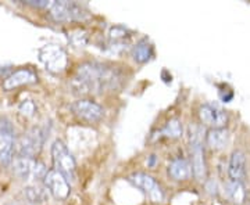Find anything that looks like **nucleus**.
Here are the masks:
<instances>
[{
    "label": "nucleus",
    "instance_id": "4",
    "mask_svg": "<svg viewBox=\"0 0 250 205\" xmlns=\"http://www.w3.org/2000/svg\"><path fill=\"white\" fill-rule=\"evenodd\" d=\"M52 161H53L54 170L60 172L68 180L75 178L77 161L70 151V149L62 140H56L52 144Z\"/></svg>",
    "mask_w": 250,
    "mask_h": 205
},
{
    "label": "nucleus",
    "instance_id": "18",
    "mask_svg": "<svg viewBox=\"0 0 250 205\" xmlns=\"http://www.w3.org/2000/svg\"><path fill=\"white\" fill-rule=\"evenodd\" d=\"M153 56V46L150 42H147L146 39L139 40L132 49V58L138 64L147 63Z\"/></svg>",
    "mask_w": 250,
    "mask_h": 205
},
{
    "label": "nucleus",
    "instance_id": "25",
    "mask_svg": "<svg viewBox=\"0 0 250 205\" xmlns=\"http://www.w3.org/2000/svg\"><path fill=\"white\" fill-rule=\"evenodd\" d=\"M25 4L38 7V9H49L52 6V1H49V0H25Z\"/></svg>",
    "mask_w": 250,
    "mask_h": 205
},
{
    "label": "nucleus",
    "instance_id": "2",
    "mask_svg": "<svg viewBox=\"0 0 250 205\" xmlns=\"http://www.w3.org/2000/svg\"><path fill=\"white\" fill-rule=\"evenodd\" d=\"M49 17L54 22H72V21H85L89 17L85 7L77 1L57 0L52 1L49 7Z\"/></svg>",
    "mask_w": 250,
    "mask_h": 205
},
{
    "label": "nucleus",
    "instance_id": "20",
    "mask_svg": "<svg viewBox=\"0 0 250 205\" xmlns=\"http://www.w3.org/2000/svg\"><path fill=\"white\" fill-rule=\"evenodd\" d=\"M184 133V128H182V122L179 121L178 118H172L170 119L166 126L161 129V134L164 137H168V139H179Z\"/></svg>",
    "mask_w": 250,
    "mask_h": 205
},
{
    "label": "nucleus",
    "instance_id": "5",
    "mask_svg": "<svg viewBox=\"0 0 250 205\" xmlns=\"http://www.w3.org/2000/svg\"><path fill=\"white\" fill-rule=\"evenodd\" d=\"M13 170L22 180H43L47 173L46 167L35 158L28 157H14Z\"/></svg>",
    "mask_w": 250,
    "mask_h": 205
},
{
    "label": "nucleus",
    "instance_id": "14",
    "mask_svg": "<svg viewBox=\"0 0 250 205\" xmlns=\"http://www.w3.org/2000/svg\"><path fill=\"white\" fill-rule=\"evenodd\" d=\"M228 176L232 182H242L246 178V155L241 150H235L229 157Z\"/></svg>",
    "mask_w": 250,
    "mask_h": 205
},
{
    "label": "nucleus",
    "instance_id": "13",
    "mask_svg": "<svg viewBox=\"0 0 250 205\" xmlns=\"http://www.w3.org/2000/svg\"><path fill=\"white\" fill-rule=\"evenodd\" d=\"M38 80V76L32 70L29 68H20L17 71L11 72L9 76H6L1 86L3 89L7 90H14L17 88H21V86H27V85H32V83H36Z\"/></svg>",
    "mask_w": 250,
    "mask_h": 205
},
{
    "label": "nucleus",
    "instance_id": "8",
    "mask_svg": "<svg viewBox=\"0 0 250 205\" xmlns=\"http://www.w3.org/2000/svg\"><path fill=\"white\" fill-rule=\"evenodd\" d=\"M128 180L134 185L135 187L143 191L152 203L159 204L163 201L164 193L161 190L160 185L156 182V179L152 178L150 175L143 173V172H135V173L128 176Z\"/></svg>",
    "mask_w": 250,
    "mask_h": 205
},
{
    "label": "nucleus",
    "instance_id": "24",
    "mask_svg": "<svg viewBox=\"0 0 250 205\" xmlns=\"http://www.w3.org/2000/svg\"><path fill=\"white\" fill-rule=\"evenodd\" d=\"M36 106L32 100H22V101L20 103V106H18V112H20L21 115L27 116V118L34 116Z\"/></svg>",
    "mask_w": 250,
    "mask_h": 205
},
{
    "label": "nucleus",
    "instance_id": "10",
    "mask_svg": "<svg viewBox=\"0 0 250 205\" xmlns=\"http://www.w3.org/2000/svg\"><path fill=\"white\" fill-rule=\"evenodd\" d=\"M43 186L59 201L67 200L71 193V186H70L68 179L54 169L47 170L45 179H43Z\"/></svg>",
    "mask_w": 250,
    "mask_h": 205
},
{
    "label": "nucleus",
    "instance_id": "3",
    "mask_svg": "<svg viewBox=\"0 0 250 205\" xmlns=\"http://www.w3.org/2000/svg\"><path fill=\"white\" fill-rule=\"evenodd\" d=\"M39 61L52 74H62L68 65V56L62 46L45 45L38 50Z\"/></svg>",
    "mask_w": 250,
    "mask_h": 205
},
{
    "label": "nucleus",
    "instance_id": "19",
    "mask_svg": "<svg viewBox=\"0 0 250 205\" xmlns=\"http://www.w3.org/2000/svg\"><path fill=\"white\" fill-rule=\"evenodd\" d=\"M227 194L229 197V200L233 204L242 205L246 200V190L245 185L242 182H232L229 180L228 186H227Z\"/></svg>",
    "mask_w": 250,
    "mask_h": 205
},
{
    "label": "nucleus",
    "instance_id": "12",
    "mask_svg": "<svg viewBox=\"0 0 250 205\" xmlns=\"http://www.w3.org/2000/svg\"><path fill=\"white\" fill-rule=\"evenodd\" d=\"M197 114H199L200 122L210 129H224L229 121L227 111L211 104H203L199 108Z\"/></svg>",
    "mask_w": 250,
    "mask_h": 205
},
{
    "label": "nucleus",
    "instance_id": "16",
    "mask_svg": "<svg viewBox=\"0 0 250 205\" xmlns=\"http://www.w3.org/2000/svg\"><path fill=\"white\" fill-rule=\"evenodd\" d=\"M92 137H95V132L85 128H75V130L71 128L68 130V139L71 140L72 147L78 150L89 149Z\"/></svg>",
    "mask_w": 250,
    "mask_h": 205
},
{
    "label": "nucleus",
    "instance_id": "7",
    "mask_svg": "<svg viewBox=\"0 0 250 205\" xmlns=\"http://www.w3.org/2000/svg\"><path fill=\"white\" fill-rule=\"evenodd\" d=\"M16 152L14 129L7 119H0V164L9 167L13 164Z\"/></svg>",
    "mask_w": 250,
    "mask_h": 205
},
{
    "label": "nucleus",
    "instance_id": "21",
    "mask_svg": "<svg viewBox=\"0 0 250 205\" xmlns=\"http://www.w3.org/2000/svg\"><path fill=\"white\" fill-rule=\"evenodd\" d=\"M47 190L39 187V186H28L25 188V197L32 204H42L47 201Z\"/></svg>",
    "mask_w": 250,
    "mask_h": 205
},
{
    "label": "nucleus",
    "instance_id": "6",
    "mask_svg": "<svg viewBox=\"0 0 250 205\" xmlns=\"http://www.w3.org/2000/svg\"><path fill=\"white\" fill-rule=\"evenodd\" d=\"M189 143H190V157H192V172L193 176L199 180L206 176V160L203 151V142H202V132L197 126H190L189 133Z\"/></svg>",
    "mask_w": 250,
    "mask_h": 205
},
{
    "label": "nucleus",
    "instance_id": "22",
    "mask_svg": "<svg viewBox=\"0 0 250 205\" xmlns=\"http://www.w3.org/2000/svg\"><path fill=\"white\" fill-rule=\"evenodd\" d=\"M129 31L123 25H114L108 29V37L113 43H123L125 39L129 36Z\"/></svg>",
    "mask_w": 250,
    "mask_h": 205
},
{
    "label": "nucleus",
    "instance_id": "11",
    "mask_svg": "<svg viewBox=\"0 0 250 205\" xmlns=\"http://www.w3.org/2000/svg\"><path fill=\"white\" fill-rule=\"evenodd\" d=\"M71 112L77 118H80L85 122H98L104 115V110L99 106L98 103L92 101L89 98H80L75 100L71 106Z\"/></svg>",
    "mask_w": 250,
    "mask_h": 205
},
{
    "label": "nucleus",
    "instance_id": "23",
    "mask_svg": "<svg viewBox=\"0 0 250 205\" xmlns=\"http://www.w3.org/2000/svg\"><path fill=\"white\" fill-rule=\"evenodd\" d=\"M70 42L72 43V46L75 47H85L88 45V35L85 31H81V29H77V31H72L70 32Z\"/></svg>",
    "mask_w": 250,
    "mask_h": 205
},
{
    "label": "nucleus",
    "instance_id": "1",
    "mask_svg": "<svg viewBox=\"0 0 250 205\" xmlns=\"http://www.w3.org/2000/svg\"><path fill=\"white\" fill-rule=\"evenodd\" d=\"M121 82V74L117 68L102 63H85L78 67L71 86L78 94L99 93L103 90H113Z\"/></svg>",
    "mask_w": 250,
    "mask_h": 205
},
{
    "label": "nucleus",
    "instance_id": "9",
    "mask_svg": "<svg viewBox=\"0 0 250 205\" xmlns=\"http://www.w3.org/2000/svg\"><path fill=\"white\" fill-rule=\"evenodd\" d=\"M45 142V134L39 129L34 128L31 132L21 136L16 143V150H17V157H28L34 158L39 150L42 149V144Z\"/></svg>",
    "mask_w": 250,
    "mask_h": 205
},
{
    "label": "nucleus",
    "instance_id": "15",
    "mask_svg": "<svg viewBox=\"0 0 250 205\" xmlns=\"http://www.w3.org/2000/svg\"><path fill=\"white\" fill-rule=\"evenodd\" d=\"M167 172H168L170 178L177 180V182H185L188 179H190V176L193 175L192 165L185 158H177V160L171 161Z\"/></svg>",
    "mask_w": 250,
    "mask_h": 205
},
{
    "label": "nucleus",
    "instance_id": "17",
    "mask_svg": "<svg viewBox=\"0 0 250 205\" xmlns=\"http://www.w3.org/2000/svg\"><path fill=\"white\" fill-rule=\"evenodd\" d=\"M229 143V132L224 129H208L206 133V144L211 150H223Z\"/></svg>",
    "mask_w": 250,
    "mask_h": 205
},
{
    "label": "nucleus",
    "instance_id": "26",
    "mask_svg": "<svg viewBox=\"0 0 250 205\" xmlns=\"http://www.w3.org/2000/svg\"><path fill=\"white\" fill-rule=\"evenodd\" d=\"M154 162H156V155H150V158H149V161H147L149 167H153V165H154Z\"/></svg>",
    "mask_w": 250,
    "mask_h": 205
}]
</instances>
